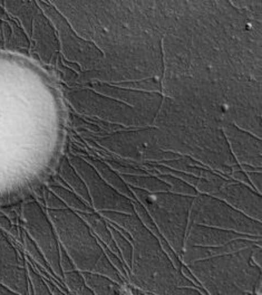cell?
I'll return each mask as SVG.
<instances>
[{
  "mask_svg": "<svg viewBox=\"0 0 262 295\" xmlns=\"http://www.w3.org/2000/svg\"><path fill=\"white\" fill-rule=\"evenodd\" d=\"M123 229L132 236L133 257L129 274L132 284L144 294H174L176 287L197 288L172 264L157 238L136 215L126 219Z\"/></svg>",
  "mask_w": 262,
  "mask_h": 295,
  "instance_id": "cell-1",
  "label": "cell"
},
{
  "mask_svg": "<svg viewBox=\"0 0 262 295\" xmlns=\"http://www.w3.org/2000/svg\"><path fill=\"white\" fill-rule=\"evenodd\" d=\"M258 245L195 261L187 266L208 294H255V285L262 274L261 268L251 262V253Z\"/></svg>",
  "mask_w": 262,
  "mask_h": 295,
  "instance_id": "cell-2",
  "label": "cell"
},
{
  "mask_svg": "<svg viewBox=\"0 0 262 295\" xmlns=\"http://www.w3.org/2000/svg\"><path fill=\"white\" fill-rule=\"evenodd\" d=\"M192 224L233 230L235 233L250 236H261L262 233L260 222L253 221L221 199L204 193H199L193 198L189 214L188 229Z\"/></svg>",
  "mask_w": 262,
  "mask_h": 295,
  "instance_id": "cell-3",
  "label": "cell"
},
{
  "mask_svg": "<svg viewBox=\"0 0 262 295\" xmlns=\"http://www.w3.org/2000/svg\"><path fill=\"white\" fill-rule=\"evenodd\" d=\"M7 66L0 60V187L6 184L5 177L11 174V156L14 148V95L10 93L11 87L7 84L6 74Z\"/></svg>",
  "mask_w": 262,
  "mask_h": 295,
  "instance_id": "cell-4",
  "label": "cell"
},
{
  "mask_svg": "<svg viewBox=\"0 0 262 295\" xmlns=\"http://www.w3.org/2000/svg\"><path fill=\"white\" fill-rule=\"evenodd\" d=\"M130 188L134 197L149 211L163 237L169 242L175 253L180 256L184 247L189 219L157 206L150 198V192L135 187Z\"/></svg>",
  "mask_w": 262,
  "mask_h": 295,
  "instance_id": "cell-5",
  "label": "cell"
},
{
  "mask_svg": "<svg viewBox=\"0 0 262 295\" xmlns=\"http://www.w3.org/2000/svg\"><path fill=\"white\" fill-rule=\"evenodd\" d=\"M221 129L225 133L230 151L239 165L262 169L261 137L249 133L229 122H222Z\"/></svg>",
  "mask_w": 262,
  "mask_h": 295,
  "instance_id": "cell-6",
  "label": "cell"
},
{
  "mask_svg": "<svg viewBox=\"0 0 262 295\" xmlns=\"http://www.w3.org/2000/svg\"><path fill=\"white\" fill-rule=\"evenodd\" d=\"M213 197L221 199L222 202L227 203L253 221L262 222L261 193L255 191L253 188L236 183L232 179Z\"/></svg>",
  "mask_w": 262,
  "mask_h": 295,
  "instance_id": "cell-7",
  "label": "cell"
},
{
  "mask_svg": "<svg viewBox=\"0 0 262 295\" xmlns=\"http://www.w3.org/2000/svg\"><path fill=\"white\" fill-rule=\"evenodd\" d=\"M239 238H247L255 242H261V236H250L240 233H235L233 230H226L209 226L192 224L187 230L184 246H221L229 242L239 240Z\"/></svg>",
  "mask_w": 262,
  "mask_h": 295,
  "instance_id": "cell-8",
  "label": "cell"
},
{
  "mask_svg": "<svg viewBox=\"0 0 262 295\" xmlns=\"http://www.w3.org/2000/svg\"><path fill=\"white\" fill-rule=\"evenodd\" d=\"M115 92L112 95L129 104V106L142 114L153 127V122L161 108L164 96L158 92H145L132 89H113Z\"/></svg>",
  "mask_w": 262,
  "mask_h": 295,
  "instance_id": "cell-9",
  "label": "cell"
},
{
  "mask_svg": "<svg viewBox=\"0 0 262 295\" xmlns=\"http://www.w3.org/2000/svg\"><path fill=\"white\" fill-rule=\"evenodd\" d=\"M258 244H261V242L247 240V238H239V240L231 241L225 245H221V246H184L180 255V260L182 264L189 265L195 261L235 253L238 250L251 247Z\"/></svg>",
  "mask_w": 262,
  "mask_h": 295,
  "instance_id": "cell-10",
  "label": "cell"
},
{
  "mask_svg": "<svg viewBox=\"0 0 262 295\" xmlns=\"http://www.w3.org/2000/svg\"><path fill=\"white\" fill-rule=\"evenodd\" d=\"M125 183L130 187H135L151 193L170 192V186L155 174L148 175H123Z\"/></svg>",
  "mask_w": 262,
  "mask_h": 295,
  "instance_id": "cell-11",
  "label": "cell"
},
{
  "mask_svg": "<svg viewBox=\"0 0 262 295\" xmlns=\"http://www.w3.org/2000/svg\"><path fill=\"white\" fill-rule=\"evenodd\" d=\"M85 283L92 291L99 294H115L119 293L122 290V285L117 284L116 282L108 279L107 276L96 275L92 273H83Z\"/></svg>",
  "mask_w": 262,
  "mask_h": 295,
  "instance_id": "cell-12",
  "label": "cell"
},
{
  "mask_svg": "<svg viewBox=\"0 0 262 295\" xmlns=\"http://www.w3.org/2000/svg\"><path fill=\"white\" fill-rule=\"evenodd\" d=\"M157 177L163 180L166 185L170 186V192H173L176 194H182V196H189V197H196L199 192L193 186H191L183 180L178 179L175 175L172 174H156Z\"/></svg>",
  "mask_w": 262,
  "mask_h": 295,
  "instance_id": "cell-13",
  "label": "cell"
},
{
  "mask_svg": "<svg viewBox=\"0 0 262 295\" xmlns=\"http://www.w3.org/2000/svg\"><path fill=\"white\" fill-rule=\"evenodd\" d=\"M111 233L113 236V240L118 248L120 257L123 259V262L125 263V265L127 266V268L130 269L131 264H132V257H133V244H132V242L130 240H127L125 236L120 234L117 229L112 228Z\"/></svg>",
  "mask_w": 262,
  "mask_h": 295,
  "instance_id": "cell-14",
  "label": "cell"
},
{
  "mask_svg": "<svg viewBox=\"0 0 262 295\" xmlns=\"http://www.w3.org/2000/svg\"><path fill=\"white\" fill-rule=\"evenodd\" d=\"M65 283L68 286L69 291L73 293H82V294H89L92 293L91 288L85 285V282L83 280L82 275L77 272H66L64 275Z\"/></svg>",
  "mask_w": 262,
  "mask_h": 295,
  "instance_id": "cell-15",
  "label": "cell"
},
{
  "mask_svg": "<svg viewBox=\"0 0 262 295\" xmlns=\"http://www.w3.org/2000/svg\"><path fill=\"white\" fill-rule=\"evenodd\" d=\"M63 173L64 174H62V175H64V178H65L67 183L74 188V189L76 190V192L79 193L83 198H84L85 200H87V202H88L89 197H88L87 190L85 189L84 185H83L82 180L77 177V174H75L72 170H70V168L68 167V165H64Z\"/></svg>",
  "mask_w": 262,
  "mask_h": 295,
  "instance_id": "cell-16",
  "label": "cell"
},
{
  "mask_svg": "<svg viewBox=\"0 0 262 295\" xmlns=\"http://www.w3.org/2000/svg\"><path fill=\"white\" fill-rule=\"evenodd\" d=\"M54 190L59 194V196L62 197V199H64L68 205L72 206L73 208L77 209V210H88V208L84 204H83L82 202H79L77 198H76L75 196H73V194L70 193V192H68L67 190L63 189V188H57V187L54 188Z\"/></svg>",
  "mask_w": 262,
  "mask_h": 295,
  "instance_id": "cell-17",
  "label": "cell"
},
{
  "mask_svg": "<svg viewBox=\"0 0 262 295\" xmlns=\"http://www.w3.org/2000/svg\"><path fill=\"white\" fill-rule=\"evenodd\" d=\"M247 174H248L249 180H250L253 189L257 192L261 193L262 192V173H261V170L250 171V172H247Z\"/></svg>",
  "mask_w": 262,
  "mask_h": 295,
  "instance_id": "cell-18",
  "label": "cell"
},
{
  "mask_svg": "<svg viewBox=\"0 0 262 295\" xmlns=\"http://www.w3.org/2000/svg\"><path fill=\"white\" fill-rule=\"evenodd\" d=\"M29 276L31 281H33V284L35 285V293H48V287L45 284L43 279H41L39 276L33 271H30Z\"/></svg>",
  "mask_w": 262,
  "mask_h": 295,
  "instance_id": "cell-19",
  "label": "cell"
},
{
  "mask_svg": "<svg viewBox=\"0 0 262 295\" xmlns=\"http://www.w3.org/2000/svg\"><path fill=\"white\" fill-rule=\"evenodd\" d=\"M181 273L191 282V283H193L197 288H200V290H202L203 292H206V290H204V288L201 286L200 282L197 281V279L195 278L194 274L190 271V268H189L187 265L182 264V266H181ZM206 293H207V292H206ZM207 294H208V293H207Z\"/></svg>",
  "mask_w": 262,
  "mask_h": 295,
  "instance_id": "cell-20",
  "label": "cell"
},
{
  "mask_svg": "<svg viewBox=\"0 0 262 295\" xmlns=\"http://www.w3.org/2000/svg\"><path fill=\"white\" fill-rule=\"evenodd\" d=\"M251 262L253 263L254 265H257L261 268V264H262V248H261V245H258V246H255L252 250L251 253Z\"/></svg>",
  "mask_w": 262,
  "mask_h": 295,
  "instance_id": "cell-21",
  "label": "cell"
}]
</instances>
